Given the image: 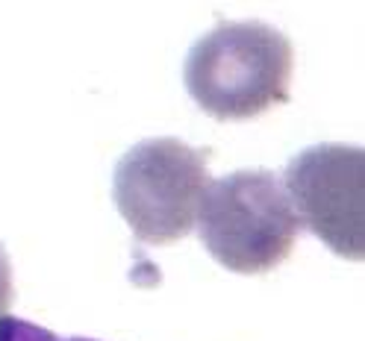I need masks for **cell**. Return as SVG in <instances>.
Returning <instances> with one entry per match:
<instances>
[{
  "label": "cell",
  "mask_w": 365,
  "mask_h": 341,
  "mask_svg": "<svg viewBox=\"0 0 365 341\" xmlns=\"http://www.w3.org/2000/svg\"><path fill=\"white\" fill-rule=\"evenodd\" d=\"M294 48L262 21H218L186 59V88L215 121H250L289 103Z\"/></svg>",
  "instance_id": "cell-1"
},
{
  "label": "cell",
  "mask_w": 365,
  "mask_h": 341,
  "mask_svg": "<svg viewBox=\"0 0 365 341\" xmlns=\"http://www.w3.org/2000/svg\"><path fill=\"white\" fill-rule=\"evenodd\" d=\"M301 226L283 179L268 168H242L210 179L197 206L203 247L218 265L247 277L283 265Z\"/></svg>",
  "instance_id": "cell-2"
},
{
  "label": "cell",
  "mask_w": 365,
  "mask_h": 341,
  "mask_svg": "<svg viewBox=\"0 0 365 341\" xmlns=\"http://www.w3.org/2000/svg\"><path fill=\"white\" fill-rule=\"evenodd\" d=\"M210 186L203 153L177 139H148L115 165V206L145 244H174L195 230L200 197Z\"/></svg>",
  "instance_id": "cell-3"
},
{
  "label": "cell",
  "mask_w": 365,
  "mask_h": 341,
  "mask_svg": "<svg viewBox=\"0 0 365 341\" xmlns=\"http://www.w3.org/2000/svg\"><path fill=\"white\" fill-rule=\"evenodd\" d=\"M283 189L301 224L336 256H365V150L359 145L324 142L289 162Z\"/></svg>",
  "instance_id": "cell-4"
},
{
  "label": "cell",
  "mask_w": 365,
  "mask_h": 341,
  "mask_svg": "<svg viewBox=\"0 0 365 341\" xmlns=\"http://www.w3.org/2000/svg\"><path fill=\"white\" fill-rule=\"evenodd\" d=\"M0 341H95V338H80V335H71V338H62L51 330H44L33 321H24V318H12L6 315L0 321Z\"/></svg>",
  "instance_id": "cell-5"
},
{
  "label": "cell",
  "mask_w": 365,
  "mask_h": 341,
  "mask_svg": "<svg viewBox=\"0 0 365 341\" xmlns=\"http://www.w3.org/2000/svg\"><path fill=\"white\" fill-rule=\"evenodd\" d=\"M12 298H15V285H12V262H9L6 247L0 244V321H4V318L9 315Z\"/></svg>",
  "instance_id": "cell-6"
}]
</instances>
